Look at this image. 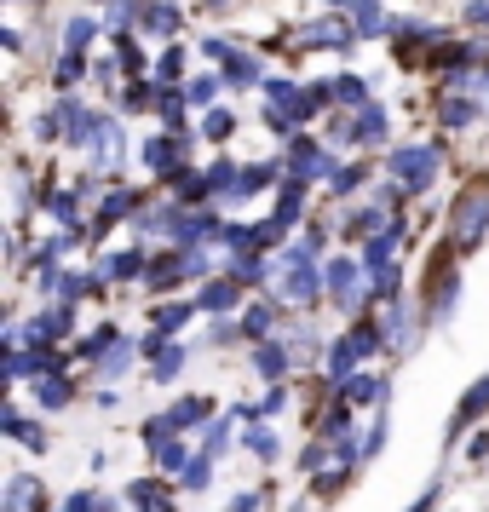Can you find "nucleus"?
Here are the masks:
<instances>
[{
  "label": "nucleus",
  "instance_id": "nucleus-1",
  "mask_svg": "<svg viewBox=\"0 0 489 512\" xmlns=\"http://www.w3.org/2000/svg\"><path fill=\"white\" fill-rule=\"evenodd\" d=\"M484 225H489V190L461 196V208H455V242H461V248L484 242Z\"/></svg>",
  "mask_w": 489,
  "mask_h": 512
},
{
  "label": "nucleus",
  "instance_id": "nucleus-2",
  "mask_svg": "<svg viewBox=\"0 0 489 512\" xmlns=\"http://www.w3.org/2000/svg\"><path fill=\"white\" fill-rule=\"evenodd\" d=\"M282 288H288V300H317L323 277L305 265V248H288V254H282Z\"/></svg>",
  "mask_w": 489,
  "mask_h": 512
},
{
  "label": "nucleus",
  "instance_id": "nucleus-3",
  "mask_svg": "<svg viewBox=\"0 0 489 512\" xmlns=\"http://www.w3.org/2000/svg\"><path fill=\"white\" fill-rule=\"evenodd\" d=\"M397 179L403 185H415V190H426L432 185V173H438V150H397Z\"/></svg>",
  "mask_w": 489,
  "mask_h": 512
},
{
  "label": "nucleus",
  "instance_id": "nucleus-4",
  "mask_svg": "<svg viewBox=\"0 0 489 512\" xmlns=\"http://www.w3.org/2000/svg\"><path fill=\"white\" fill-rule=\"evenodd\" d=\"M328 288H334V300H340V305H357V300H363V294H357V265L334 259V265H328Z\"/></svg>",
  "mask_w": 489,
  "mask_h": 512
},
{
  "label": "nucleus",
  "instance_id": "nucleus-5",
  "mask_svg": "<svg viewBox=\"0 0 489 512\" xmlns=\"http://www.w3.org/2000/svg\"><path fill=\"white\" fill-rule=\"evenodd\" d=\"M93 139H98V167H116V162H121V133H116V121H93Z\"/></svg>",
  "mask_w": 489,
  "mask_h": 512
},
{
  "label": "nucleus",
  "instance_id": "nucleus-6",
  "mask_svg": "<svg viewBox=\"0 0 489 512\" xmlns=\"http://www.w3.org/2000/svg\"><path fill=\"white\" fill-rule=\"evenodd\" d=\"M484 409H489V374H484V380H478V386H472V397H466L461 409H455V432H461L466 420H478V415H484Z\"/></svg>",
  "mask_w": 489,
  "mask_h": 512
},
{
  "label": "nucleus",
  "instance_id": "nucleus-7",
  "mask_svg": "<svg viewBox=\"0 0 489 512\" xmlns=\"http://www.w3.org/2000/svg\"><path fill=\"white\" fill-rule=\"evenodd\" d=\"M357 29H363V35H380V29H386V12H380L374 0H357Z\"/></svg>",
  "mask_w": 489,
  "mask_h": 512
},
{
  "label": "nucleus",
  "instance_id": "nucleus-8",
  "mask_svg": "<svg viewBox=\"0 0 489 512\" xmlns=\"http://www.w3.org/2000/svg\"><path fill=\"white\" fill-rule=\"evenodd\" d=\"M357 139H386V116L374 104H363V116H357Z\"/></svg>",
  "mask_w": 489,
  "mask_h": 512
},
{
  "label": "nucleus",
  "instance_id": "nucleus-9",
  "mask_svg": "<svg viewBox=\"0 0 489 512\" xmlns=\"http://www.w3.org/2000/svg\"><path fill=\"white\" fill-rule=\"evenodd\" d=\"M173 156H179V144H173V139H156L150 150H144V162L162 167V173H173Z\"/></svg>",
  "mask_w": 489,
  "mask_h": 512
},
{
  "label": "nucleus",
  "instance_id": "nucleus-10",
  "mask_svg": "<svg viewBox=\"0 0 489 512\" xmlns=\"http://www.w3.org/2000/svg\"><path fill=\"white\" fill-rule=\"evenodd\" d=\"M472 116H478V104H472V98H449V104H443V121H449V127H466Z\"/></svg>",
  "mask_w": 489,
  "mask_h": 512
},
{
  "label": "nucleus",
  "instance_id": "nucleus-11",
  "mask_svg": "<svg viewBox=\"0 0 489 512\" xmlns=\"http://www.w3.org/2000/svg\"><path fill=\"white\" fill-rule=\"evenodd\" d=\"M144 24L156 29V35H173V24H179V12H173V6H150V18H144Z\"/></svg>",
  "mask_w": 489,
  "mask_h": 512
},
{
  "label": "nucleus",
  "instance_id": "nucleus-12",
  "mask_svg": "<svg viewBox=\"0 0 489 512\" xmlns=\"http://www.w3.org/2000/svg\"><path fill=\"white\" fill-rule=\"evenodd\" d=\"M202 305H213V311L236 305V282H213V288H208V300H202Z\"/></svg>",
  "mask_w": 489,
  "mask_h": 512
},
{
  "label": "nucleus",
  "instance_id": "nucleus-13",
  "mask_svg": "<svg viewBox=\"0 0 489 512\" xmlns=\"http://www.w3.org/2000/svg\"><path fill=\"white\" fill-rule=\"evenodd\" d=\"M374 397H380V380L357 374V380H351V403H374Z\"/></svg>",
  "mask_w": 489,
  "mask_h": 512
},
{
  "label": "nucleus",
  "instance_id": "nucleus-14",
  "mask_svg": "<svg viewBox=\"0 0 489 512\" xmlns=\"http://www.w3.org/2000/svg\"><path fill=\"white\" fill-rule=\"evenodd\" d=\"M35 392H41V403H47V409H58V403H64V380H41V386H35Z\"/></svg>",
  "mask_w": 489,
  "mask_h": 512
},
{
  "label": "nucleus",
  "instance_id": "nucleus-15",
  "mask_svg": "<svg viewBox=\"0 0 489 512\" xmlns=\"http://www.w3.org/2000/svg\"><path fill=\"white\" fill-rule=\"evenodd\" d=\"M93 41V18H75L70 24V47H87Z\"/></svg>",
  "mask_w": 489,
  "mask_h": 512
},
{
  "label": "nucleus",
  "instance_id": "nucleus-16",
  "mask_svg": "<svg viewBox=\"0 0 489 512\" xmlns=\"http://www.w3.org/2000/svg\"><path fill=\"white\" fill-rule=\"evenodd\" d=\"M185 317H190V305H167V311H156V323L162 328H179Z\"/></svg>",
  "mask_w": 489,
  "mask_h": 512
},
{
  "label": "nucleus",
  "instance_id": "nucleus-17",
  "mask_svg": "<svg viewBox=\"0 0 489 512\" xmlns=\"http://www.w3.org/2000/svg\"><path fill=\"white\" fill-rule=\"evenodd\" d=\"M81 70H87V58H75V52H70V58H64V64H58V81H64V87H70V81H75V75H81Z\"/></svg>",
  "mask_w": 489,
  "mask_h": 512
},
{
  "label": "nucleus",
  "instance_id": "nucleus-18",
  "mask_svg": "<svg viewBox=\"0 0 489 512\" xmlns=\"http://www.w3.org/2000/svg\"><path fill=\"white\" fill-rule=\"evenodd\" d=\"M179 70H185V47H173V52H167V58H162V75H167V81H173V75H179Z\"/></svg>",
  "mask_w": 489,
  "mask_h": 512
},
{
  "label": "nucleus",
  "instance_id": "nucleus-19",
  "mask_svg": "<svg viewBox=\"0 0 489 512\" xmlns=\"http://www.w3.org/2000/svg\"><path fill=\"white\" fill-rule=\"evenodd\" d=\"M225 133H231V116H225V110H213V116H208V139H225Z\"/></svg>",
  "mask_w": 489,
  "mask_h": 512
},
{
  "label": "nucleus",
  "instance_id": "nucleus-20",
  "mask_svg": "<svg viewBox=\"0 0 489 512\" xmlns=\"http://www.w3.org/2000/svg\"><path fill=\"white\" fill-rule=\"evenodd\" d=\"M271 328V305H259V311H248V334H265Z\"/></svg>",
  "mask_w": 489,
  "mask_h": 512
},
{
  "label": "nucleus",
  "instance_id": "nucleus-21",
  "mask_svg": "<svg viewBox=\"0 0 489 512\" xmlns=\"http://www.w3.org/2000/svg\"><path fill=\"white\" fill-rule=\"evenodd\" d=\"M259 369H265V374H282V351L265 346V351H259Z\"/></svg>",
  "mask_w": 489,
  "mask_h": 512
},
{
  "label": "nucleus",
  "instance_id": "nucleus-22",
  "mask_svg": "<svg viewBox=\"0 0 489 512\" xmlns=\"http://www.w3.org/2000/svg\"><path fill=\"white\" fill-rule=\"evenodd\" d=\"M225 75H236V81H254V64H248V58H231V64H225Z\"/></svg>",
  "mask_w": 489,
  "mask_h": 512
},
{
  "label": "nucleus",
  "instance_id": "nucleus-23",
  "mask_svg": "<svg viewBox=\"0 0 489 512\" xmlns=\"http://www.w3.org/2000/svg\"><path fill=\"white\" fill-rule=\"evenodd\" d=\"M162 466H185V443H162Z\"/></svg>",
  "mask_w": 489,
  "mask_h": 512
},
{
  "label": "nucleus",
  "instance_id": "nucleus-24",
  "mask_svg": "<svg viewBox=\"0 0 489 512\" xmlns=\"http://www.w3.org/2000/svg\"><path fill=\"white\" fill-rule=\"evenodd\" d=\"M213 98V81H190V104H208Z\"/></svg>",
  "mask_w": 489,
  "mask_h": 512
}]
</instances>
